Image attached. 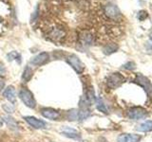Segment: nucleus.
Masks as SVG:
<instances>
[{
  "instance_id": "1",
  "label": "nucleus",
  "mask_w": 152,
  "mask_h": 142,
  "mask_svg": "<svg viewBox=\"0 0 152 142\" xmlns=\"http://www.w3.org/2000/svg\"><path fill=\"white\" fill-rule=\"evenodd\" d=\"M104 14L109 20L119 22L122 19V13L119 8L114 4H107L104 7Z\"/></svg>"
},
{
  "instance_id": "2",
  "label": "nucleus",
  "mask_w": 152,
  "mask_h": 142,
  "mask_svg": "<svg viewBox=\"0 0 152 142\" xmlns=\"http://www.w3.org/2000/svg\"><path fill=\"white\" fill-rule=\"evenodd\" d=\"M48 36L52 42L61 43L66 37V30L60 26H52L48 30Z\"/></svg>"
},
{
  "instance_id": "3",
  "label": "nucleus",
  "mask_w": 152,
  "mask_h": 142,
  "mask_svg": "<svg viewBox=\"0 0 152 142\" xmlns=\"http://www.w3.org/2000/svg\"><path fill=\"white\" fill-rule=\"evenodd\" d=\"M19 97L23 103L28 108L34 109L36 107V101L30 90H28L27 88H22L19 91Z\"/></svg>"
},
{
  "instance_id": "4",
  "label": "nucleus",
  "mask_w": 152,
  "mask_h": 142,
  "mask_svg": "<svg viewBox=\"0 0 152 142\" xmlns=\"http://www.w3.org/2000/svg\"><path fill=\"white\" fill-rule=\"evenodd\" d=\"M124 82H125V78L120 73H113L111 75H109L107 79V86L111 89H116L119 86H121L124 83Z\"/></svg>"
},
{
  "instance_id": "5",
  "label": "nucleus",
  "mask_w": 152,
  "mask_h": 142,
  "mask_svg": "<svg viewBox=\"0 0 152 142\" xmlns=\"http://www.w3.org/2000/svg\"><path fill=\"white\" fill-rule=\"evenodd\" d=\"M66 62H68V64L75 70V72L78 74H81L85 69L84 64L81 62V60L78 58V57L74 54L69 55L68 58H66Z\"/></svg>"
},
{
  "instance_id": "6",
  "label": "nucleus",
  "mask_w": 152,
  "mask_h": 142,
  "mask_svg": "<svg viewBox=\"0 0 152 142\" xmlns=\"http://www.w3.org/2000/svg\"><path fill=\"white\" fill-rule=\"evenodd\" d=\"M147 116V112L145 109L142 107H132L127 112V117L133 120H138L144 118Z\"/></svg>"
},
{
  "instance_id": "7",
  "label": "nucleus",
  "mask_w": 152,
  "mask_h": 142,
  "mask_svg": "<svg viewBox=\"0 0 152 142\" xmlns=\"http://www.w3.org/2000/svg\"><path fill=\"white\" fill-rule=\"evenodd\" d=\"M134 82L139 84L140 86H142L145 90V92L147 93V95H150L152 94V84L150 83V80L147 79L146 77H145L144 75L142 74H138L135 78V80Z\"/></svg>"
},
{
  "instance_id": "8",
  "label": "nucleus",
  "mask_w": 152,
  "mask_h": 142,
  "mask_svg": "<svg viewBox=\"0 0 152 142\" xmlns=\"http://www.w3.org/2000/svg\"><path fill=\"white\" fill-rule=\"evenodd\" d=\"M49 60H50L49 53H48V52H41V53L36 55L35 57H33L31 60V64L36 66H40V65L45 64Z\"/></svg>"
},
{
  "instance_id": "9",
  "label": "nucleus",
  "mask_w": 152,
  "mask_h": 142,
  "mask_svg": "<svg viewBox=\"0 0 152 142\" xmlns=\"http://www.w3.org/2000/svg\"><path fill=\"white\" fill-rule=\"evenodd\" d=\"M24 120H25L31 127L35 128V129H42V128H45L47 125L46 121L41 120H39V118L31 117V116L24 117Z\"/></svg>"
},
{
  "instance_id": "10",
  "label": "nucleus",
  "mask_w": 152,
  "mask_h": 142,
  "mask_svg": "<svg viewBox=\"0 0 152 142\" xmlns=\"http://www.w3.org/2000/svg\"><path fill=\"white\" fill-rule=\"evenodd\" d=\"M141 135L133 134H122L118 136L117 142H139Z\"/></svg>"
},
{
  "instance_id": "11",
  "label": "nucleus",
  "mask_w": 152,
  "mask_h": 142,
  "mask_svg": "<svg viewBox=\"0 0 152 142\" xmlns=\"http://www.w3.org/2000/svg\"><path fill=\"white\" fill-rule=\"evenodd\" d=\"M41 114L42 116L46 117V118H49V120H56L57 118L60 117V113L54 110L52 108H44L41 110Z\"/></svg>"
},
{
  "instance_id": "12",
  "label": "nucleus",
  "mask_w": 152,
  "mask_h": 142,
  "mask_svg": "<svg viewBox=\"0 0 152 142\" xmlns=\"http://www.w3.org/2000/svg\"><path fill=\"white\" fill-rule=\"evenodd\" d=\"M3 96L12 104H14L16 102L15 89H14V87L12 86V85H10V86H8L6 89H5V91L3 92Z\"/></svg>"
},
{
  "instance_id": "13",
  "label": "nucleus",
  "mask_w": 152,
  "mask_h": 142,
  "mask_svg": "<svg viewBox=\"0 0 152 142\" xmlns=\"http://www.w3.org/2000/svg\"><path fill=\"white\" fill-rule=\"evenodd\" d=\"M62 134L66 135V137H69V138H73V139H80V137H81L79 132H77L74 129H71V128H65V129L62 131Z\"/></svg>"
},
{
  "instance_id": "14",
  "label": "nucleus",
  "mask_w": 152,
  "mask_h": 142,
  "mask_svg": "<svg viewBox=\"0 0 152 142\" xmlns=\"http://www.w3.org/2000/svg\"><path fill=\"white\" fill-rule=\"evenodd\" d=\"M80 38H81V41L83 42V44L87 45V46L91 45L92 42H93V35L88 30L83 31L82 34H81V36H80Z\"/></svg>"
},
{
  "instance_id": "15",
  "label": "nucleus",
  "mask_w": 152,
  "mask_h": 142,
  "mask_svg": "<svg viewBox=\"0 0 152 142\" xmlns=\"http://www.w3.org/2000/svg\"><path fill=\"white\" fill-rule=\"evenodd\" d=\"M119 49V46L117 44H114V43H109V44H107L103 47V51L106 55H110L114 52H116Z\"/></svg>"
},
{
  "instance_id": "16",
  "label": "nucleus",
  "mask_w": 152,
  "mask_h": 142,
  "mask_svg": "<svg viewBox=\"0 0 152 142\" xmlns=\"http://www.w3.org/2000/svg\"><path fill=\"white\" fill-rule=\"evenodd\" d=\"M137 131L139 132H152V120H146L145 122H142V124H140L137 128Z\"/></svg>"
},
{
  "instance_id": "17",
  "label": "nucleus",
  "mask_w": 152,
  "mask_h": 142,
  "mask_svg": "<svg viewBox=\"0 0 152 142\" xmlns=\"http://www.w3.org/2000/svg\"><path fill=\"white\" fill-rule=\"evenodd\" d=\"M96 107L99 111H101L102 113H104V114H107L108 113V110H107V105L104 104V102L103 101V99L101 98H98L96 99Z\"/></svg>"
},
{
  "instance_id": "18",
  "label": "nucleus",
  "mask_w": 152,
  "mask_h": 142,
  "mask_svg": "<svg viewBox=\"0 0 152 142\" xmlns=\"http://www.w3.org/2000/svg\"><path fill=\"white\" fill-rule=\"evenodd\" d=\"M32 74H33L32 69L30 67V66H27V67L24 69V72L22 75V80L24 82H28V80H30L31 78L32 77Z\"/></svg>"
},
{
  "instance_id": "19",
  "label": "nucleus",
  "mask_w": 152,
  "mask_h": 142,
  "mask_svg": "<svg viewBox=\"0 0 152 142\" xmlns=\"http://www.w3.org/2000/svg\"><path fill=\"white\" fill-rule=\"evenodd\" d=\"M7 59L10 62L16 60L18 63H21V55L19 54L18 52H16V51H12V52H10V53H8Z\"/></svg>"
},
{
  "instance_id": "20",
  "label": "nucleus",
  "mask_w": 152,
  "mask_h": 142,
  "mask_svg": "<svg viewBox=\"0 0 152 142\" xmlns=\"http://www.w3.org/2000/svg\"><path fill=\"white\" fill-rule=\"evenodd\" d=\"M3 118L10 128H16L17 127V122L14 120V118L9 117V116H5V117H3Z\"/></svg>"
},
{
  "instance_id": "21",
  "label": "nucleus",
  "mask_w": 152,
  "mask_h": 142,
  "mask_svg": "<svg viewBox=\"0 0 152 142\" xmlns=\"http://www.w3.org/2000/svg\"><path fill=\"white\" fill-rule=\"evenodd\" d=\"M147 17H148V13H147V12L145 11V9H142V11H140L137 13V18L139 21H144Z\"/></svg>"
},
{
  "instance_id": "22",
  "label": "nucleus",
  "mask_w": 152,
  "mask_h": 142,
  "mask_svg": "<svg viewBox=\"0 0 152 142\" xmlns=\"http://www.w3.org/2000/svg\"><path fill=\"white\" fill-rule=\"evenodd\" d=\"M124 67H125L126 69H129V70H132L135 68V64L132 63V62H129V63L126 64L125 65H124Z\"/></svg>"
},
{
  "instance_id": "23",
  "label": "nucleus",
  "mask_w": 152,
  "mask_h": 142,
  "mask_svg": "<svg viewBox=\"0 0 152 142\" xmlns=\"http://www.w3.org/2000/svg\"><path fill=\"white\" fill-rule=\"evenodd\" d=\"M5 83H6V80L3 77V76H0V91L4 88L5 86Z\"/></svg>"
},
{
  "instance_id": "24",
  "label": "nucleus",
  "mask_w": 152,
  "mask_h": 142,
  "mask_svg": "<svg viewBox=\"0 0 152 142\" xmlns=\"http://www.w3.org/2000/svg\"><path fill=\"white\" fill-rule=\"evenodd\" d=\"M3 108H4L7 112H9V113H12V112L13 111V108H12V107H9V106H8V104H4V105H3Z\"/></svg>"
},
{
  "instance_id": "25",
  "label": "nucleus",
  "mask_w": 152,
  "mask_h": 142,
  "mask_svg": "<svg viewBox=\"0 0 152 142\" xmlns=\"http://www.w3.org/2000/svg\"><path fill=\"white\" fill-rule=\"evenodd\" d=\"M4 72H5V67L3 66L2 64H0V74H2V73H4Z\"/></svg>"
},
{
  "instance_id": "26",
  "label": "nucleus",
  "mask_w": 152,
  "mask_h": 142,
  "mask_svg": "<svg viewBox=\"0 0 152 142\" xmlns=\"http://www.w3.org/2000/svg\"><path fill=\"white\" fill-rule=\"evenodd\" d=\"M149 42L152 44V31H151V33H150V35H149Z\"/></svg>"
},
{
  "instance_id": "27",
  "label": "nucleus",
  "mask_w": 152,
  "mask_h": 142,
  "mask_svg": "<svg viewBox=\"0 0 152 142\" xmlns=\"http://www.w3.org/2000/svg\"><path fill=\"white\" fill-rule=\"evenodd\" d=\"M2 126H3V122L0 120V127H2Z\"/></svg>"
}]
</instances>
